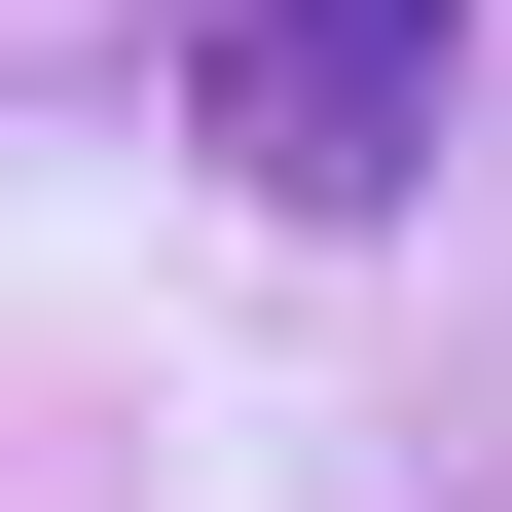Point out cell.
<instances>
[{
    "instance_id": "1",
    "label": "cell",
    "mask_w": 512,
    "mask_h": 512,
    "mask_svg": "<svg viewBox=\"0 0 512 512\" xmlns=\"http://www.w3.org/2000/svg\"><path fill=\"white\" fill-rule=\"evenodd\" d=\"M439 110H476V0H220V37H183V147H220L256 220H403Z\"/></svg>"
}]
</instances>
